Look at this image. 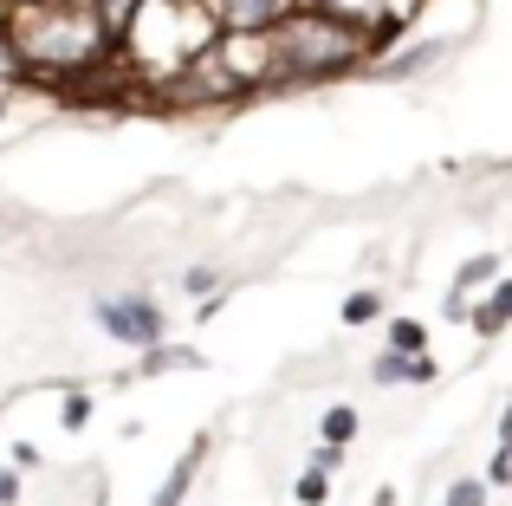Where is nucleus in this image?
<instances>
[{
	"instance_id": "f257e3e1",
	"label": "nucleus",
	"mask_w": 512,
	"mask_h": 506,
	"mask_svg": "<svg viewBox=\"0 0 512 506\" xmlns=\"http://www.w3.org/2000/svg\"><path fill=\"white\" fill-rule=\"evenodd\" d=\"M0 33L20 52L26 85H52V91H65V85H78V78H91V72L124 59V52H117V33L85 0H20V7H7Z\"/></svg>"
},
{
	"instance_id": "f03ea898",
	"label": "nucleus",
	"mask_w": 512,
	"mask_h": 506,
	"mask_svg": "<svg viewBox=\"0 0 512 506\" xmlns=\"http://www.w3.org/2000/svg\"><path fill=\"white\" fill-rule=\"evenodd\" d=\"M260 52H266V72H260V91H286V85H325V78H344L370 59V39L357 33L350 20L325 7H292L279 26L260 33Z\"/></svg>"
},
{
	"instance_id": "7ed1b4c3",
	"label": "nucleus",
	"mask_w": 512,
	"mask_h": 506,
	"mask_svg": "<svg viewBox=\"0 0 512 506\" xmlns=\"http://www.w3.org/2000/svg\"><path fill=\"white\" fill-rule=\"evenodd\" d=\"M305 7H325V13H338V20H350L370 46H389V39L402 33V20H409L422 0H305Z\"/></svg>"
},
{
	"instance_id": "20e7f679",
	"label": "nucleus",
	"mask_w": 512,
	"mask_h": 506,
	"mask_svg": "<svg viewBox=\"0 0 512 506\" xmlns=\"http://www.w3.org/2000/svg\"><path fill=\"white\" fill-rule=\"evenodd\" d=\"M98 325H104V338L130 344V351H150V344H163V312H156L150 299H104V305H98Z\"/></svg>"
},
{
	"instance_id": "39448f33",
	"label": "nucleus",
	"mask_w": 512,
	"mask_h": 506,
	"mask_svg": "<svg viewBox=\"0 0 512 506\" xmlns=\"http://www.w3.org/2000/svg\"><path fill=\"white\" fill-rule=\"evenodd\" d=\"M208 7V20L221 26V33H266V26H279L299 0H201Z\"/></svg>"
},
{
	"instance_id": "423d86ee",
	"label": "nucleus",
	"mask_w": 512,
	"mask_h": 506,
	"mask_svg": "<svg viewBox=\"0 0 512 506\" xmlns=\"http://www.w3.org/2000/svg\"><path fill=\"white\" fill-rule=\"evenodd\" d=\"M357 429H363V416L350 403H331L325 416H318V442H325V448H350V442H357Z\"/></svg>"
},
{
	"instance_id": "0eeeda50",
	"label": "nucleus",
	"mask_w": 512,
	"mask_h": 506,
	"mask_svg": "<svg viewBox=\"0 0 512 506\" xmlns=\"http://www.w3.org/2000/svg\"><path fill=\"white\" fill-rule=\"evenodd\" d=\"M201 455H208V442H201V435H195V442L182 448V461H175V474L163 481V494H156V506H182L188 481H195V468H201Z\"/></svg>"
},
{
	"instance_id": "6e6552de",
	"label": "nucleus",
	"mask_w": 512,
	"mask_h": 506,
	"mask_svg": "<svg viewBox=\"0 0 512 506\" xmlns=\"http://www.w3.org/2000/svg\"><path fill=\"white\" fill-rule=\"evenodd\" d=\"M467 318H474V331H480V338L506 331V325H512V279H500V286L487 292V305H480V312H467Z\"/></svg>"
},
{
	"instance_id": "1a4fd4ad",
	"label": "nucleus",
	"mask_w": 512,
	"mask_h": 506,
	"mask_svg": "<svg viewBox=\"0 0 512 506\" xmlns=\"http://www.w3.org/2000/svg\"><path fill=\"white\" fill-rule=\"evenodd\" d=\"M389 344H396L402 357L428 351V325H422V318H389Z\"/></svg>"
},
{
	"instance_id": "9d476101",
	"label": "nucleus",
	"mask_w": 512,
	"mask_h": 506,
	"mask_svg": "<svg viewBox=\"0 0 512 506\" xmlns=\"http://www.w3.org/2000/svg\"><path fill=\"white\" fill-rule=\"evenodd\" d=\"M383 318V292H350L344 299V325H376Z\"/></svg>"
},
{
	"instance_id": "9b49d317",
	"label": "nucleus",
	"mask_w": 512,
	"mask_h": 506,
	"mask_svg": "<svg viewBox=\"0 0 512 506\" xmlns=\"http://www.w3.org/2000/svg\"><path fill=\"white\" fill-rule=\"evenodd\" d=\"M292 494H299V506H325V494H331V474L305 468V474H299V487H292Z\"/></svg>"
},
{
	"instance_id": "f8f14e48",
	"label": "nucleus",
	"mask_w": 512,
	"mask_h": 506,
	"mask_svg": "<svg viewBox=\"0 0 512 506\" xmlns=\"http://www.w3.org/2000/svg\"><path fill=\"white\" fill-rule=\"evenodd\" d=\"M487 279H500V260H493V253H480V260H467V266H461L454 292H461V286H487Z\"/></svg>"
},
{
	"instance_id": "ddd939ff",
	"label": "nucleus",
	"mask_w": 512,
	"mask_h": 506,
	"mask_svg": "<svg viewBox=\"0 0 512 506\" xmlns=\"http://www.w3.org/2000/svg\"><path fill=\"white\" fill-rule=\"evenodd\" d=\"M448 506H487V481H474V474H461V481L448 487Z\"/></svg>"
},
{
	"instance_id": "4468645a",
	"label": "nucleus",
	"mask_w": 512,
	"mask_h": 506,
	"mask_svg": "<svg viewBox=\"0 0 512 506\" xmlns=\"http://www.w3.org/2000/svg\"><path fill=\"white\" fill-rule=\"evenodd\" d=\"M370 377H376V383H409V357H402V351L376 357V364H370Z\"/></svg>"
},
{
	"instance_id": "2eb2a0df",
	"label": "nucleus",
	"mask_w": 512,
	"mask_h": 506,
	"mask_svg": "<svg viewBox=\"0 0 512 506\" xmlns=\"http://www.w3.org/2000/svg\"><path fill=\"white\" fill-rule=\"evenodd\" d=\"M487 487H512V448H493V461H487Z\"/></svg>"
},
{
	"instance_id": "dca6fc26",
	"label": "nucleus",
	"mask_w": 512,
	"mask_h": 506,
	"mask_svg": "<svg viewBox=\"0 0 512 506\" xmlns=\"http://www.w3.org/2000/svg\"><path fill=\"white\" fill-rule=\"evenodd\" d=\"M85 422H91V396L72 390V396H65V429H85Z\"/></svg>"
},
{
	"instance_id": "f3484780",
	"label": "nucleus",
	"mask_w": 512,
	"mask_h": 506,
	"mask_svg": "<svg viewBox=\"0 0 512 506\" xmlns=\"http://www.w3.org/2000/svg\"><path fill=\"white\" fill-rule=\"evenodd\" d=\"M305 468H318V474H338V468H344V448H325V442H318Z\"/></svg>"
},
{
	"instance_id": "a211bd4d",
	"label": "nucleus",
	"mask_w": 512,
	"mask_h": 506,
	"mask_svg": "<svg viewBox=\"0 0 512 506\" xmlns=\"http://www.w3.org/2000/svg\"><path fill=\"white\" fill-rule=\"evenodd\" d=\"M39 468V448L33 442H13V474H33Z\"/></svg>"
},
{
	"instance_id": "6ab92c4d",
	"label": "nucleus",
	"mask_w": 512,
	"mask_h": 506,
	"mask_svg": "<svg viewBox=\"0 0 512 506\" xmlns=\"http://www.w3.org/2000/svg\"><path fill=\"white\" fill-rule=\"evenodd\" d=\"M0 506H20V474L0 468Z\"/></svg>"
},
{
	"instance_id": "aec40b11",
	"label": "nucleus",
	"mask_w": 512,
	"mask_h": 506,
	"mask_svg": "<svg viewBox=\"0 0 512 506\" xmlns=\"http://www.w3.org/2000/svg\"><path fill=\"white\" fill-rule=\"evenodd\" d=\"M500 448H512V403H506V416H500Z\"/></svg>"
},
{
	"instance_id": "412c9836",
	"label": "nucleus",
	"mask_w": 512,
	"mask_h": 506,
	"mask_svg": "<svg viewBox=\"0 0 512 506\" xmlns=\"http://www.w3.org/2000/svg\"><path fill=\"white\" fill-rule=\"evenodd\" d=\"M0 117H7V91H0Z\"/></svg>"
}]
</instances>
